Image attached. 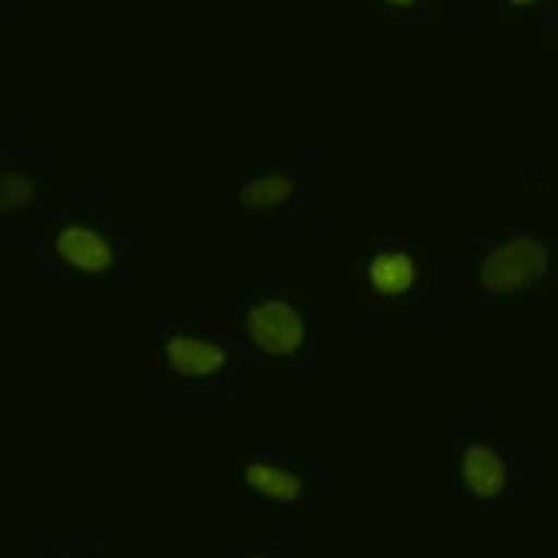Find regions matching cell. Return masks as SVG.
I'll use <instances>...</instances> for the list:
<instances>
[{
    "label": "cell",
    "mask_w": 558,
    "mask_h": 558,
    "mask_svg": "<svg viewBox=\"0 0 558 558\" xmlns=\"http://www.w3.org/2000/svg\"><path fill=\"white\" fill-rule=\"evenodd\" d=\"M246 335L268 356H288L302 348L307 324L291 302L266 299L246 313Z\"/></svg>",
    "instance_id": "7a4b0ae2"
},
{
    "label": "cell",
    "mask_w": 558,
    "mask_h": 558,
    "mask_svg": "<svg viewBox=\"0 0 558 558\" xmlns=\"http://www.w3.org/2000/svg\"><path fill=\"white\" fill-rule=\"evenodd\" d=\"M386 3H389V7H397V9H408V7H413L416 0H386Z\"/></svg>",
    "instance_id": "30bf717a"
},
{
    "label": "cell",
    "mask_w": 558,
    "mask_h": 558,
    "mask_svg": "<svg viewBox=\"0 0 558 558\" xmlns=\"http://www.w3.org/2000/svg\"><path fill=\"white\" fill-rule=\"evenodd\" d=\"M255 558H263V556H255Z\"/></svg>",
    "instance_id": "7c38bea8"
},
{
    "label": "cell",
    "mask_w": 558,
    "mask_h": 558,
    "mask_svg": "<svg viewBox=\"0 0 558 558\" xmlns=\"http://www.w3.org/2000/svg\"><path fill=\"white\" fill-rule=\"evenodd\" d=\"M512 3H518V7H529V3H536V0H512Z\"/></svg>",
    "instance_id": "8fae6325"
},
{
    "label": "cell",
    "mask_w": 558,
    "mask_h": 558,
    "mask_svg": "<svg viewBox=\"0 0 558 558\" xmlns=\"http://www.w3.org/2000/svg\"><path fill=\"white\" fill-rule=\"evenodd\" d=\"M545 244L534 239H512L490 250L480 266V282L490 293H514L534 286L547 271Z\"/></svg>",
    "instance_id": "6da1fadb"
},
{
    "label": "cell",
    "mask_w": 558,
    "mask_h": 558,
    "mask_svg": "<svg viewBox=\"0 0 558 558\" xmlns=\"http://www.w3.org/2000/svg\"><path fill=\"white\" fill-rule=\"evenodd\" d=\"M36 201V184L23 173L0 175V214L25 211Z\"/></svg>",
    "instance_id": "9c48e42d"
},
{
    "label": "cell",
    "mask_w": 558,
    "mask_h": 558,
    "mask_svg": "<svg viewBox=\"0 0 558 558\" xmlns=\"http://www.w3.org/2000/svg\"><path fill=\"white\" fill-rule=\"evenodd\" d=\"M460 480L476 498H496L507 487V463L487 444H471L460 458Z\"/></svg>",
    "instance_id": "5b68a950"
},
{
    "label": "cell",
    "mask_w": 558,
    "mask_h": 558,
    "mask_svg": "<svg viewBox=\"0 0 558 558\" xmlns=\"http://www.w3.org/2000/svg\"><path fill=\"white\" fill-rule=\"evenodd\" d=\"M293 192H296V186H293V181L288 175H260V179L250 181L241 190V203L246 208H252V211H271V208L286 206L293 197Z\"/></svg>",
    "instance_id": "ba28073f"
},
{
    "label": "cell",
    "mask_w": 558,
    "mask_h": 558,
    "mask_svg": "<svg viewBox=\"0 0 558 558\" xmlns=\"http://www.w3.org/2000/svg\"><path fill=\"white\" fill-rule=\"evenodd\" d=\"M56 255L69 268L83 274H105L116 266V250L112 241L88 225H69L52 241Z\"/></svg>",
    "instance_id": "3957f363"
},
{
    "label": "cell",
    "mask_w": 558,
    "mask_h": 558,
    "mask_svg": "<svg viewBox=\"0 0 558 558\" xmlns=\"http://www.w3.org/2000/svg\"><path fill=\"white\" fill-rule=\"evenodd\" d=\"M418 279V266L408 252L384 250L369 260V282L380 296H402Z\"/></svg>",
    "instance_id": "8992f818"
},
{
    "label": "cell",
    "mask_w": 558,
    "mask_h": 558,
    "mask_svg": "<svg viewBox=\"0 0 558 558\" xmlns=\"http://www.w3.org/2000/svg\"><path fill=\"white\" fill-rule=\"evenodd\" d=\"M244 485L268 501L288 504L302 496L304 482L291 469H282V465L268 463V460H255L244 469Z\"/></svg>",
    "instance_id": "52a82bcc"
},
{
    "label": "cell",
    "mask_w": 558,
    "mask_h": 558,
    "mask_svg": "<svg viewBox=\"0 0 558 558\" xmlns=\"http://www.w3.org/2000/svg\"><path fill=\"white\" fill-rule=\"evenodd\" d=\"M165 359H168L170 369L181 378L203 380L222 375L228 367L230 356L219 342L203 340V337L192 335H175L170 337L165 345Z\"/></svg>",
    "instance_id": "277c9868"
}]
</instances>
